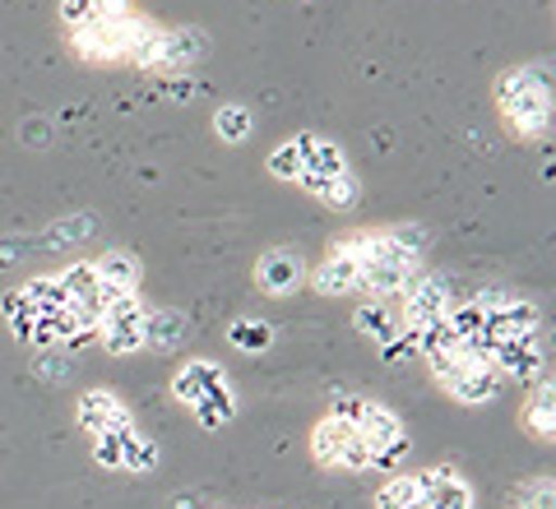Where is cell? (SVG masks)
<instances>
[{"label": "cell", "instance_id": "cell-1", "mask_svg": "<svg viewBox=\"0 0 556 509\" xmlns=\"http://www.w3.org/2000/svg\"><path fill=\"white\" fill-rule=\"evenodd\" d=\"M496 107L519 139H543L552 126V75L547 65H519L496 79Z\"/></svg>", "mask_w": 556, "mask_h": 509}, {"label": "cell", "instance_id": "cell-2", "mask_svg": "<svg viewBox=\"0 0 556 509\" xmlns=\"http://www.w3.org/2000/svg\"><path fill=\"white\" fill-rule=\"evenodd\" d=\"M417 273H422V259L408 255L404 245H394V241L386 237V227H380L376 251L367 255V265H362V296H376V302H394V296L404 292Z\"/></svg>", "mask_w": 556, "mask_h": 509}, {"label": "cell", "instance_id": "cell-3", "mask_svg": "<svg viewBox=\"0 0 556 509\" xmlns=\"http://www.w3.org/2000/svg\"><path fill=\"white\" fill-rule=\"evenodd\" d=\"M311 454L320 468H339V472H367L371 468V449L362 441L357 427H348L339 417H320L311 431Z\"/></svg>", "mask_w": 556, "mask_h": 509}, {"label": "cell", "instance_id": "cell-4", "mask_svg": "<svg viewBox=\"0 0 556 509\" xmlns=\"http://www.w3.org/2000/svg\"><path fill=\"white\" fill-rule=\"evenodd\" d=\"M394 306H399V320H404V329L422 333L427 325L445 320V310L455 306V288H450L445 273H427V269H422L404 292L394 296Z\"/></svg>", "mask_w": 556, "mask_h": 509}, {"label": "cell", "instance_id": "cell-5", "mask_svg": "<svg viewBox=\"0 0 556 509\" xmlns=\"http://www.w3.org/2000/svg\"><path fill=\"white\" fill-rule=\"evenodd\" d=\"M486 320H482V333L492 343H506V339H538V329H543V315H538L533 302L525 296H510V292H482L478 296Z\"/></svg>", "mask_w": 556, "mask_h": 509}, {"label": "cell", "instance_id": "cell-6", "mask_svg": "<svg viewBox=\"0 0 556 509\" xmlns=\"http://www.w3.org/2000/svg\"><path fill=\"white\" fill-rule=\"evenodd\" d=\"M144 296L139 292H126V296H116V302L102 310V320H98V343L108 347V353L116 357H126V353H139L144 347Z\"/></svg>", "mask_w": 556, "mask_h": 509}, {"label": "cell", "instance_id": "cell-7", "mask_svg": "<svg viewBox=\"0 0 556 509\" xmlns=\"http://www.w3.org/2000/svg\"><path fill=\"white\" fill-rule=\"evenodd\" d=\"M441 390L450 398H459V403H486V398H496L501 376H496L492 361H482V357H473V353H464V347H459L455 371L441 380Z\"/></svg>", "mask_w": 556, "mask_h": 509}, {"label": "cell", "instance_id": "cell-8", "mask_svg": "<svg viewBox=\"0 0 556 509\" xmlns=\"http://www.w3.org/2000/svg\"><path fill=\"white\" fill-rule=\"evenodd\" d=\"M492 366H496V376H510V380H547V357H543V347H538V339H506V343H496L492 347Z\"/></svg>", "mask_w": 556, "mask_h": 509}, {"label": "cell", "instance_id": "cell-9", "mask_svg": "<svg viewBox=\"0 0 556 509\" xmlns=\"http://www.w3.org/2000/svg\"><path fill=\"white\" fill-rule=\"evenodd\" d=\"M75 421L89 435H108V431H126V427H135L130 421V408L121 403L112 390H89L79 403H75Z\"/></svg>", "mask_w": 556, "mask_h": 509}, {"label": "cell", "instance_id": "cell-10", "mask_svg": "<svg viewBox=\"0 0 556 509\" xmlns=\"http://www.w3.org/2000/svg\"><path fill=\"white\" fill-rule=\"evenodd\" d=\"M417 491H422V505L427 509H473V491L459 478L455 468H427V472H413Z\"/></svg>", "mask_w": 556, "mask_h": 509}, {"label": "cell", "instance_id": "cell-11", "mask_svg": "<svg viewBox=\"0 0 556 509\" xmlns=\"http://www.w3.org/2000/svg\"><path fill=\"white\" fill-rule=\"evenodd\" d=\"M208 51V33L204 28H167V38H163V51H159V61H153V75H181V69L190 65H200V56Z\"/></svg>", "mask_w": 556, "mask_h": 509}, {"label": "cell", "instance_id": "cell-12", "mask_svg": "<svg viewBox=\"0 0 556 509\" xmlns=\"http://www.w3.org/2000/svg\"><path fill=\"white\" fill-rule=\"evenodd\" d=\"M70 47L89 65H112V61H121V47H126V28H108V24L89 20V24L70 28Z\"/></svg>", "mask_w": 556, "mask_h": 509}, {"label": "cell", "instance_id": "cell-13", "mask_svg": "<svg viewBox=\"0 0 556 509\" xmlns=\"http://www.w3.org/2000/svg\"><path fill=\"white\" fill-rule=\"evenodd\" d=\"M255 283L265 296H292L302 288V259L292 251H265L255 259Z\"/></svg>", "mask_w": 556, "mask_h": 509}, {"label": "cell", "instance_id": "cell-14", "mask_svg": "<svg viewBox=\"0 0 556 509\" xmlns=\"http://www.w3.org/2000/svg\"><path fill=\"white\" fill-rule=\"evenodd\" d=\"M357 431H362V441H367L371 454H386V449H404V454H408V431H404V421H399V412L380 408V403H367V412H362Z\"/></svg>", "mask_w": 556, "mask_h": 509}, {"label": "cell", "instance_id": "cell-15", "mask_svg": "<svg viewBox=\"0 0 556 509\" xmlns=\"http://www.w3.org/2000/svg\"><path fill=\"white\" fill-rule=\"evenodd\" d=\"M311 288H316L320 296H353V292H362V269L348 255L329 251L316 265V273H311Z\"/></svg>", "mask_w": 556, "mask_h": 509}, {"label": "cell", "instance_id": "cell-16", "mask_svg": "<svg viewBox=\"0 0 556 509\" xmlns=\"http://www.w3.org/2000/svg\"><path fill=\"white\" fill-rule=\"evenodd\" d=\"M163 38H167L163 24L135 14V20L126 24V47H121V61H130L139 69H153V61H159V51H163Z\"/></svg>", "mask_w": 556, "mask_h": 509}, {"label": "cell", "instance_id": "cell-17", "mask_svg": "<svg viewBox=\"0 0 556 509\" xmlns=\"http://www.w3.org/2000/svg\"><path fill=\"white\" fill-rule=\"evenodd\" d=\"M292 144H298V153H302V171H316V177H343V171H353L343 149L329 144V139H320V135H292Z\"/></svg>", "mask_w": 556, "mask_h": 509}, {"label": "cell", "instance_id": "cell-18", "mask_svg": "<svg viewBox=\"0 0 556 509\" xmlns=\"http://www.w3.org/2000/svg\"><path fill=\"white\" fill-rule=\"evenodd\" d=\"M357 329L386 347L394 333L404 329V320H399V306H394V302H376V296H367V302L357 306Z\"/></svg>", "mask_w": 556, "mask_h": 509}, {"label": "cell", "instance_id": "cell-19", "mask_svg": "<svg viewBox=\"0 0 556 509\" xmlns=\"http://www.w3.org/2000/svg\"><path fill=\"white\" fill-rule=\"evenodd\" d=\"M186 339V315L181 310H149L144 315V347H159V353H167V347H181Z\"/></svg>", "mask_w": 556, "mask_h": 509}, {"label": "cell", "instance_id": "cell-20", "mask_svg": "<svg viewBox=\"0 0 556 509\" xmlns=\"http://www.w3.org/2000/svg\"><path fill=\"white\" fill-rule=\"evenodd\" d=\"M525 431L538 435V441H552V435H556V390H552V380L538 384V394L529 398V408H525Z\"/></svg>", "mask_w": 556, "mask_h": 509}, {"label": "cell", "instance_id": "cell-21", "mask_svg": "<svg viewBox=\"0 0 556 509\" xmlns=\"http://www.w3.org/2000/svg\"><path fill=\"white\" fill-rule=\"evenodd\" d=\"M93 269H98L102 283H112V288H121V292H139V273H144L130 251H108Z\"/></svg>", "mask_w": 556, "mask_h": 509}, {"label": "cell", "instance_id": "cell-22", "mask_svg": "<svg viewBox=\"0 0 556 509\" xmlns=\"http://www.w3.org/2000/svg\"><path fill=\"white\" fill-rule=\"evenodd\" d=\"M116 441H121V468H130V472H153L159 468V445L144 441L135 427L116 431Z\"/></svg>", "mask_w": 556, "mask_h": 509}, {"label": "cell", "instance_id": "cell-23", "mask_svg": "<svg viewBox=\"0 0 556 509\" xmlns=\"http://www.w3.org/2000/svg\"><path fill=\"white\" fill-rule=\"evenodd\" d=\"M251 126H255V116H251V107H241V102H223L214 112V130L223 144H241V139L251 135Z\"/></svg>", "mask_w": 556, "mask_h": 509}, {"label": "cell", "instance_id": "cell-24", "mask_svg": "<svg viewBox=\"0 0 556 509\" xmlns=\"http://www.w3.org/2000/svg\"><path fill=\"white\" fill-rule=\"evenodd\" d=\"M482 320H486V310H482L478 296H468V302H455V306L445 310V325H450V333H455L459 343L478 339V333H482Z\"/></svg>", "mask_w": 556, "mask_h": 509}, {"label": "cell", "instance_id": "cell-25", "mask_svg": "<svg viewBox=\"0 0 556 509\" xmlns=\"http://www.w3.org/2000/svg\"><path fill=\"white\" fill-rule=\"evenodd\" d=\"M422 505V491H417L413 478H390L376 491V509H417Z\"/></svg>", "mask_w": 556, "mask_h": 509}, {"label": "cell", "instance_id": "cell-26", "mask_svg": "<svg viewBox=\"0 0 556 509\" xmlns=\"http://www.w3.org/2000/svg\"><path fill=\"white\" fill-rule=\"evenodd\" d=\"M28 302H33V310H56V306H70V296H65V288H61V278L56 273H42V278H33L28 288H20Z\"/></svg>", "mask_w": 556, "mask_h": 509}, {"label": "cell", "instance_id": "cell-27", "mask_svg": "<svg viewBox=\"0 0 556 509\" xmlns=\"http://www.w3.org/2000/svg\"><path fill=\"white\" fill-rule=\"evenodd\" d=\"M0 310H5V325H10L14 339H28L33 320H38V310H33L28 296L24 292H5V296H0Z\"/></svg>", "mask_w": 556, "mask_h": 509}, {"label": "cell", "instance_id": "cell-28", "mask_svg": "<svg viewBox=\"0 0 556 509\" xmlns=\"http://www.w3.org/2000/svg\"><path fill=\"white\" fill-rule=\"evenodd\" d=\"M515 509H556V482L552 478H529L515 491Z\"/></svg>", "mask_w": 556, "mask_h": 509}, {"label": "cell", "instance_id": "cell-29", "mask_svg": "<svg viewBox=\"0 0 556 509\" xmlns=\"http://www.w3.org/2000/svg\"><path fill=\"white\" fill-rule=\"evenodd\" d=\"M228 343L247 347V353H265V347H269V325L265 320H237L228 329Z\"/></svg>", "mask_w": 556, "mask_h": 509}, {"label": "cell", "instance_id": "cell-30", "mask_svg": "<svg viewBox=\"0 0 556 509\" xmlns=\"http://www.w3.org/2000/svg\"><path fill=\"white\" fill-rule=\"evenodd\" d=\"M269 177H278V181H298L302 177V153H298V144H292V139H288V144H278L274 153H269Z\"/></svg>", "mask_w": 556, "mask_h": 509}, {"label": "cell", "instance_id": "cell-31", "mask_svg": "<svg viewBox=\"0 0 556 509\" xmlns=\"http://www.w3.org/2000/svg\"><path fill=\"white\" fill-rule=\"evenodd\" d=\"M386 237H390L394 245H404V251H408V255H417V259H422V255L431 251V232H427V227L394 222V227H386Z\"/></svg>", "mask_w": 556, "mask_h": 509}, {"label": "cell", "instance_id": "cell-32", "mask_svg": "<svg viewBox=\"0 0 556 509\" xmlns=\"http://www.w3.org/2000/svg\"><path fill=\"white\" fill-rule=\"evenodd\" d=\"M357 177L353 171H343V177H329V190H325V204L329 208H348V204H357Z\"/></svg>", "mask_w": 556, "mask_h": 509}, {"label": "cell", "instance_id": "cell-33", "mask_svg": "<svg viewBox=\"0 0 556 509\" xmlns=\"http://www.w3.org/2000/svg\"><path fill=\"white\" fill-rule=\"evenodd\" d=\"M135 14H139V10L130 5V0H98L93 20H98V24H108V28H126Z\"/></svg>", "mask_w": 556, "mask_h": 509}, {"label": "cell", "instance_id": "cell-34", "mask_svg": "<svg viewBox=\"0 0 556 509\" xmlns=\"http://www.w3.org/2000/svg\"><path fill=\"white\" fill-rule=\"evenodd\" d=\"M367 403H371V398H357V394H334V403H329V417H339V421H348V427H357L362 412H367Z\"/></svg>", "mask_w": 556, "mask_h": 509}, {"label": "cell", "instance_id": "cell-35", "mask_svg": "<svg viewBox=\"0 0 556 509\" xmlns=\"http://www.w3.org/2000/svg\"><path fill=\"white\" fill-rule=\"evenodd\" d=\"M93 10H98V0H61V24L79 28V24L93 20Z\"/></svg>", "mask_w": 556, "mask_h": 509}, {"label": "cell", "instance_id": "cell-36", "mask_svg": "<svg viewBox=\"0 0 556 509\" xmlns=\"http://www.w3.org/2000/svg\"><path fill=\"white\" fill-rule=\"evenodd\" d=\"M93 459H98L102 468H121V441H116V431L93 435Z\"/></svg>", "mask_w": 556, "mask_h": 509}, {"label": "cell", "instance_id": "cell-37", "mask_svg": "<svg viewBox=\"0 0 556 509\" xmlns=\"http://www.w3.org/2000/svg\"><path fill=\"white\" fill-rule=\"evenodd\" d=\"M38 371H42L47 380H65V376H70V361H61V357L47 353V357H38Z\"/></svg>", "mask_w": 556, "mask_h": 509}, {"label": "cell", "instance_id": "cell-38", "mask_svg": "<svg viewBox=\"0 0 556 509\" xmlns=\"http://www.w3.org/2000/svg\"><path fill=\"white\" fill-rule=\"evenodd\" d=\"M417 509H427V505H417Z\"/></svg>", "mask_w": 556, "mask_h": 509}]
</instances>
